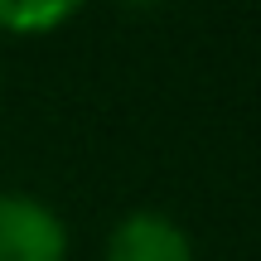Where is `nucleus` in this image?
Here are the masks:
<instances>
[{
    "instance_id": "obj_4",
    "label": "nucleus",
    "mask_w": 261,
    "mask_h": 261,
    "mask_svg": "<svg viewBox=\"0 0 261 261\" xmlns=\"http://www.w3.org/2000/svg\"><path fill=\"white\" fill-rule=\"evenodd\" d=\"M121 5H136V10H145V5H160V0H121Z\"/></svg>"
},
{
    "instance_id": "obj_1",
    "label": "nucleus",
    "mask_w": 261,
    "mask_h": 261,
    "mask_svg": "<svg viewBox=\"0 0 261 261\" xmlns=\"http://www.w3.org/2000/svg\"><path fill=\"white\" fill-rule=\"evenodd\" d=\"M0 261H68V232L48 203L0 194Z\"/></svg>"
},
{
    "instance_id": "obj_3",
    "label": "nucleus",
    "mask_w": 261,
    "mask_h": 261,
    "mask_svg": "<svg viewBox=\"0 0 261 261\" xmlns=\"http://www.w3.org/2000/svg\"><path fill=\"white\" fill-rule=\"evenodd\" d=\"M83 0H0V29L10 34H48L63 19H73Z\"/></svg>"
},
{
    "instance_id": "obj_2",
    "label": "nucleus",
    "mask_w": 261,
    "mask_h": 261,
    "mask_svg": "<svg viewBox=\"0 0 261 261\" xmlns=\"http://www.w3.org/2000/svg\"><path fill=\"white\" fill-rule=\"evenodd\" d=\"M107 261H194L189 232L165 213H126L107 237Z\"/></svg>"
}]
</instances>
